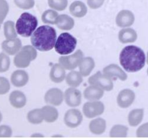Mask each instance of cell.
I'll use <instances>...</instances> for the list:
<instances>
[{
  "instance_id": "obj_10",
  "label": "cell",
  "mask_w": 148,
  "mask_h": 138,
  "mask_svg": "<svg viewBox=\"0 0 148 138\" xmlns=\"http://www.w3.org/2000/svg\"><path fill=\"white\" fill-rule=\"evenodd\" d=\"M64 99L66 104L70 107H76L79 106L82 101L81 92L75 87H71L66 89L64 92Z\"/></svg>"
},
{
  "instance_id": "obj_6",
  "label": "cell",
  "mask_w": 148,
  "mask_h": 138,
  "mask_svg": "<svg viewBox=\"0 0 148 138\" xmlns=\"http://www.w3.org/2000/svg\"><path fill=\"white\" fill-rule=\"evenodd\" d=\"M88 83L90 85L98 86L104 91H111L114 89L112 78L101 72H98L90 76L88 79Z\"/></svg>"
},
{
  "instance_id": "obj_28",
  "label": "cell",
  "mask_w": 148,
  "mask_h": 138,
  "mask_svg": "<svg viewBox=\"0 0 148 138\" xmlns=\"http://www.w3.org/2000/svg\"><path fill=\"white\" fill-rule=\"evenodd\" d=\"M27 119L30 123L33 124H38L42 123V122L44 120L42 109H36L29 112L27 114Z\"/></svg>"
},
{
  "instance_id": "obj_3",
  "label": "cell",
  "mask_w": 148,
  "mask_h": 138,
  "mask_svg": "<svg viewBox=\"0 0 148 138\" xmlns=\"http://www.w3.org/2000/svg\"><path fill=\"white\" fill-rule=\"evenodd\" d=\"M37 26V18L30 13L24 12L17 20L15 27L17 34L22 37H28L33 34Z\"/></svg>"
},
{
  "instance_id": "obj_13",
  "label": "cell",
  "mask_w": 148,
  "mask_h": 138,
  "mask_svg": "<svg viewBox=\"0 0 148 138\" xmlns=\"http://www.w3.org/2000/svg\"><path fill=\"white\" fill-rule=\"evenodd\" d=\"M135 99V93L131 89L121 91L117 96V103L121 108H128Z\"/></svg>"
},
{
  "instance_id": "obj_41",
  "label": "cell",
  "mask_w": 148,
  "mask_h": 138,
  "mask_svg": "<svg viewBox=\"0 0 148 138\" xmlns=\"http://www.w3.org/2000/svg\"><path fill=\"white\" fill-rule=\"evenodd\" d=\"M33 136H34V137H36V136H42V137H43V135H33Z\"/></svg>"
},
{
  "instance_id": "obj_35",
  "label": "cell",
  "mask_w": 148,
  "mask_h": 138,
  "mask_svg": "<svg viewBox=\"0 0 148 138\" xmlns=\"http://www.w3.org/2000/svg\"><path fill=\"white\" fill-rule=\"evenodd\" d=\"M9 12V4L6 0H0V22H4Z\"/></svg>"
},
{
  "instance_id": "obj_21",
  "label": "cell",
  "mask_w": 148,
  "mask_h": 138,
  "mask_svg": "<svg viewBox=\"0 0 148 138\" xmlns=\"http://www.w3.org/2000/svg\"><path fill=\"white\" fill-rule=\"evenodd\" d=\"M69 12L74 17L81 18L86 15L88 12V8L82 1H75L71 4L69 7Z\"/></svg>"
},
{
  "instance_id": "obj_36",
  "label": "cell",
  "mask_w": 148,
  "mask_h": 138,
  "mask_svg": "<svg viewBox=\"0 0 148 138\" xmlns=\"http://www.w3.org/2000/svg\"><path fill=\"white\" fill-rule=\"evenodd\" d=\"M10 89L9 80L4 77H0V95L7 93Z\"/></svg>"
},
{
  "instance_id": "obj_30",
  "label": "cell",
  "mask_w": 148,
  "mask_h": 138,
  "mask_svg": "<svg viewBox=\"0 0 148 138\" xmlns=\"http://www.w3.org/2000/svg\"><path fill=\"white\" fill-rule=\"evenodd\" d=\"M59 16L57 12L52 9H48L43 13L41 19L42 21L46 24H55L57 22Z\"/></svg>"
},
{
  "instance_id": "obj_12",
  "label": "cell",
  "mask_w": 148,
  "mask_h": 138,
  "mask_svg": "<svg viewBox=\"0 0 148 138\" xmlns=\"http://www.w3.org/2000/svg\"><path fill=\"white\" fill-rule=\"evenodd\" d=\"M135 20L134 14L130 10H121L118 13L116 18V23L120 27H130L132 25Z\"/></svg>"
},
{
  "instance_id": "obj_17",
  "label": "cell",
  "mask_w": 148,
  "mask_h": 138,
  "mask_svg": "<svg viewBox=\"0 0 148 138\" xmlns=\"http://www.w3.org/2000/svg\"><path fill=\"white\" fill-rule=\"evenodd\" d=\"M49 76L51 80L54 83H61L66 78L65 68L60 63H56L52 66Z\"/></svg>"
},
{
  "instance_id": "obj_7",
  "label": "cell",
  "mask_w": 148,
  "mask_h": 138,
  "mask_svg": "<svg viewBox=\"0 0 148 138\" xmlns=\"http://www.w3.org/2000/svg\"><path fill=\"white\" fill-rule=\"evenodd\" d=\"M84 55L82 50H78L74 54L59 57V62L66 70H73L80 64Z\"/></svg>"
},
{
  "instance_id": "obj_8",
  "label": "cell",
  "mask_w": 148,
  "mask_h": 138,
  "mask_svg": "<svg viewBox=\"0 0 148 138\" xmlns=\"http://www.w3.org/2000/svg\"><path fill=\"white\" fill-rule=\"evenodd\" d=\"M105 106L101 101H90L84 104L82 111L84 115L87 118L92 119L101 115L104 112Z\"/></svg>"
},
{
  "instance_id": "obj_33",
  "label": "cell",
  "mask_w": 148,
  "mask_h": 138,
  "mask_svg": "<svg viewBox=\"0 0 148 138\" xmlns=\"http://www.w3.org/2000/svg\"><path fill=\"white\" fill-rule=\"evenodd\" d=\"M10 66V59L5 53H0V73L6 72Z\"/></svg>"
},
{
  "instance_id": "obj_25",
  "label": "cell",
  "mask_w": 148,
  "mask_h": 138,
  "mask_svg": "<svg viewBox=\"0 0 148 138\" xmlns=\"http://www.w3.org/2000/svg\"><path fill=\"white\" fill-rule=\"evenodd\" d=\"M143 116H144V110L143 109H133L129 114V124L132 126H137L142 122Z\"/></svg>"
},
{
  "instance_id": "obj_29",
  "label": "cell",
  "mask_w": 148,
  "mask_h": 138,
  "mask_svg": "<svg viewBox=\"0 0 148 138\" xmlns=\"http://www.w3.org/2000/svg\"><path fill=\"white\" fill-rule=\"evenodd\" d=\"M17 30L12 21H7L4 24V34L7 40L17 38Z\"/></svg>"
},
{
  "instance_id": "obj_14",
  "label": "cell",
  "mask_w": 148,
  "mask_h": 138,
  "mask_svg": "<svg viewBox=\"0 0 148 138\" xmlns=\"http://www.w3.org/2000/svg\"><path fill=\"white\" fill-rule=\"evenodd\" d=\"M1 48L6 53L10 55L17 54L22 48L21 40L17 37L12 40H4L1 43Z\"/></svg>"
},
{
  "instance_id": "obj_24",
  "label": "cell",
  "mask_w": 148,
  "mask_h": 138,
  "mask_svg": "<svg viewBox=\"0 0 148 138\" xmlns=\"http://www.w3.org/2000/svg\"><path fill=\"white\" fill-rule=\"evenodd\" d=\"M56 25L60 30H70L75 26V21L67 14H61L58 17Z\"/></svg>"
},
{
  "instance_id": "obj_1",
  "label": "cell",
  "mask_w": 148,
  "mask_h": 138,
  "mask_svg": "<svg viewBox=\"0 0 148 138\" xmlns=\"http://www.w3.org/2000/svg\"><path fill=\"white\" fill-rule=\"evenodd\" d=\"M119 61L124 70L130 73H134L144 68L146 61L145 54L140 47L129 45L121 50Z\"/></svg>"
},
{
  "instance_id": "obj_40",
  "label": "cell",
  "mask_w": 148,
  "mask_h": 138,
  "mask_svg": "<svg viewBox=\"0 0 148 138\" xmlns=\"http://www.w3.org/2000/svg\"><path fill=\"white\" fill-rule=\"evenodd\" d=\"M1 120H2V114H1V113L0 112V122H1Z\"/></svg>"
},
{
  "instance_id": "obj_27",
  "label": "cell",
  "mask_w": 148,
  "mask_h": 138,
  "mask_svg": "<svg viewBox=\"0 0 148 138\" xmlns=\"http://www.w3.org/2000/svg\"><path fill=\"white\" fill-rule=\"evenodd\" d=\"M66 82L69 86L72 87H77L82 83V76L78 71H71L66 76Z\"/></svg>"
},
{
  "instance_id": "obj_37",
  "label": "cell",
  "mask_w": 148,
  "mask_h": 138,
  "mask_svg": "<svg viewBox=\"0 0 148 138\" xmlns=\"http://www.w3.org/2000/svg\"><path fill=\"white\" fill-rule=\"evenodd\" d=\"M12 130L11 127L7 125L0 126V137H10L12 136Z\"/></svg>"
},
{
  "instance_id": "obj_4",
  "label": "cell",
  "mask_w": 148,
  "mask_h": 138,
  "mask_svg": "<svg viewBox=\"0 0 148 138\" xmlns=\"http://www.w3.org/2000/svg\"><path fill=\"white\" fill-rule=\"evenodd\" d=\"M37 57L36 48L31 45H25L20 49L14 57V64L19 68H25L30 66V62Z\"/></svg>"
},
{
  "instance_id": "obj_38",
  "label": "cell",
  "mask_w": 148,
  "mask_h": 138,
  "mask_svg": "<svg viewBox=\"0 0 148 138\" xmlns=\"http://www.w3.org/2000/svg\"><path fill=\"white\" fill-rule=\"evenodd\" d=\"M137 137H148V122L143 124L137 129Z\"/></svg>"
},
{
  "instance_id": "obj_32",
  "label": "cell",
  "mask_w": 148,
  "mask_h": 138,
  "mask_svg": "<svg viewBox=\"0 0 148 138\" xmlns=\"http://www.w3.org/2000/svg\"><path fill=\"white\" fill-rule=\"evenodd\" d=\"M48 4L51 8L57 11H63L68 5L67 0H48Z\"/></svg>"
},
{
  "instance_id": "obj_5",
  "label": "cell",
  "mask_w": 148,
  "mask_h": 138,
  "mask_svg": "<svg viewBox=\"0 0 148 138\" xmlns=\"http://www.w3.org/2000/svg\"><path fill=\"white\" fill-rule=\"evenodd\" d=\"M77 45V39L69 33H62L58 37L55 44V50L60 55H68L75 50Z\"/></svg>"
},
{
  "instance_id": "obj_44",
  "label": "cell",
  "mask_w": 148,
  "mask_h": 138,
  "mask_svg": "<svg viewBox=\"0 0 148 138\" xmlns=\"http://www.w3.org/2000/svg\"><path fill=\"white\" fill-rule=\"evenodd\" d=\"M147 75H148V68H147Z\"/></svg>"
},
{
  "instance_id": "obj_43",
  "label": "cell",
  "mask_w": 148,
  "mask_h": 138,
  "mask_svg": "<svg viewBox=\"0 0 148 138\" xmlns=\"http://www.w3.org/2000/svg\"><path fill=\"white\" fill-rule=\"evenodd\" d=\"M1 22H0V28H1Z\"/></svg>"
},
{
  "instance_id": "obj_19",
  "label": "cell",
  "mask_w": 148,
  "mask_h": 138,
  "mask_svg": "<svg viewBox=\"0 0 148 138\" xmlns=\"http://www.w3.org/2000/svg\"><path fill=\"white\" fill-rule=\"evenodd\" d=\"M10 102L13 107L20 109L25 106L27 99L23 92L20 91H14L10 95Z\"/></svg>"
},
{
  "instance_id": "obj_9",
  "label": "cell",
  "mask_w": 148,
  "mask_h": 138,
  "mask_svg": "<svg viewBox=\"0 0 148 138\" xmlns=\"http://www.w3.org/2000/svg\"><path fill=\"white\" fill-rule=\"evenodd\" d=\"M82 119L83 118L80 111L78 109H71L65 113L64 121L67 126L70 128H75L77 127L82 123Z\"/></svg>"
},
{
  "instance_id": "obj_16",
  "label": "cell",
  "mask_w": 148,
  "mask_h": 138,
  "mask_svg": "<svg viewBox=\"0 0 148 138\" xmlns=\"http://www.w3.org/2000/svg\"><path fill=\"white\" fill-rule=\"evenodd\" d=\"M28 80V74L23 70H15L11 76V83L15 87H23L25 86Z\"/></svg>"
},
{
  "instance_id": "obj_2",
  "label": "cell",
  "mask_w": 148,
  "mask_h": 138,
  "mask_svg": "<svg viewBox=\"0 0 148 138\" xmlns=\"http://www.w3.org/2000/svg\"><path fill=\"white\" fill-rule=\"evenodd\" d=\"M56 32L53 27L43 25L36 29L30 37L32 45L40 51H49L54 47Z\"/></svg>"
},
{
  "instance_id": "obj_15",
  "label": "cell",
  "mask_w": 148,
  "mask_h": 138,
  "mask_svg": "<svg viewBox=\"0 0 148 138\" xmlns=\"http://www.w3.org/2000/svg\"><path fill=\"white\" fill-rule=\"evenodd\" d=\"M103 73L106 74L107 76H110L111 78H118L120 80H126L127 79V75L118 65L116 64H110L104 68Z\"/></svg>"
},
{
  "instance_id": "obj_22",
  "label": "cell",
  "mask_w": 148,
  "mask_h": 138,
  "mask_svg": "<svg viewBox=\"0 0 148 138\" xmlns=\"http://www.w3.org/2000/svg\"><path fill=\"white\" fill-rule=\"evenodd\" d=\"M95 68V61L91 57H83L79 65V73L82 76H88Z\"/></svg>"
},
{
  "instance_id": "obj_23",
  "label": "cell",
  "mask_w": 148,
  "mask_h": 138,
  "mask_svg": "<svg viewBox=\"0 0 148 138\" xmlns=\"http://www.w3.org/2000/svg\"><path fill=\"white\" fill-rule=\"evenodd\" d=\"M89 129L92 133L95 135H101L106 129V122L102 118L95 119L90 122Z\"/></svg>"
},
{
  "instance_id": "obj_34",
  "label": "cell",
  "mask_w": 148,
  "mask_h": 138,
  "mask_svg": "<svg viewBox=\"0 0 148 138\" xmlns=\"http://www.w3.org/2000/svg\"><path fill=\"white\" fill-rule=\"evenodd\" d=\"M14 4L22 9H30L35 5V0H14Z\"/></svg>"
},
{
  "instance_id": "obj_26",
  "label": "cell",
  "mask_w": 148,
  "mask_h": 138,
  "mask_svg": "<svg viewBox=\"0 0 148 138\" xmlns=\"http://www.w3.org/2000/svg\"><path fill=\"white\" fill-rule=\"evenodd\" d=\"M42 112L43 114V118L46 122L51 123L57 120L59 117V112L57 109L52 106H45L42 108Z\"/></svg>"
},
{
  "instance_id": "obj_39",
  "label": "cell",
  "mask_w": 148,
  "mask_h": 138,
  "mask_svg": "<svg viewBox=\"0 0 148 138\" xmlns=\"http://www.w3.org/2000/svg\"><path fill=\"white\" fill-rule=\"evenodd\" d=\"M105 0H88V6L92 9L100 8L103 4Z\"/></svg>"
},
{
  "instance_id": "obj_18",
  "label": "cell",
  "mask_w": 148,
  "mask_h": 138,
  "mask_svg": "<svg viewBox=\"0 0 148 138\" xmlns=\"http://www.w3.org/2000/svg\"><path fill=\"white\" fill-rule=\"evenodd\" d=\"M104 94V90L95 85H90L84 91V96L89 101H97L101 99Z\"/></svg>"
},
{
  "instance_id": "obj_20",
  "label": "cell",
  "mask_w": 148,
  "mask_h": 138,
  "mask_svg": "<svg viewBox=\"0 0 148 138\" xmlns=\"http://www.w3.org/2000/svg\"><path fill=\"white\" fill-rule=\"evenodd\" d=\"M137 32L132 28L122 29L119 32V40L121 43H134L137 40Z\"/></svg>"
},
{
  "instance_id": "obj_31",
  "label": "cell",
  "mask_w": 148,
  "mask_h": 138,
  "mask_svg": "<svg viewBox=\"0 0 148 138\" xmlns=\"http://www.w3.org/2000/svg\"><path fill=\"white\" fill-rule=\"evenodd\" d=\"M128 127L121 124L114 125L110 131V137H125L127 136Z\"/></svg>"
},
{
  "instance_id": "obj_42",
  "label": "cell",
  "mask_w": 148,
  "mask_h": 138,
  "mask_svg": "<svg viewBox=\"0 0 148 138\" xmlns=\"http://www.w3.org/2000/svg\"><path fill=\"white\" fill-rule=\"evenodd\" d=\"M147 63L148 64V52H147Z\"/></svg>"
},
{
  "instance_id": "obj_11",
  "label": "cell",
  "mask_w": 148,
  "mask_h": 138,
  "mask_svg": "<svg viewBox=\"0 0 148 138\" xmlns=\"http://www.w3.org/2000/svg\"><path fill=\"white\" fill-rule=\"evenodd\" d=\"M64 96L62 90L57 88H53L48 91L44 96L46 103L53 106H59L63 102Z\"/></svg>"
}]
</instances>
